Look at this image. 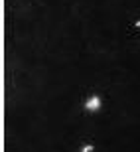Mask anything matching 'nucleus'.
I'll list each match as a JSON object with an SVG mask.
<instances>
[{"label": "nucleus", "mask_w": 140, "mask_h": 152, "mask_svg": "<svg viewBox=\"0 0 140 152\" xmlns=\"http://www.w3.org/2000/svg\"><path fill=\"white\" fill-rule=\"evenodd\" d=\"M101 105H103V101H101V97H99V95H93V97H89V99L85 101V109H87L89 113L99 111V109H101Z\"/></svg>", "instance_id": "1"}, {"label": "nucleus", "mask_w": 140, "mask_h": 152, "mask_svg": "<svg viewBox=\"0 0 140 152\" xmlns=\"http://www.w3.org/2000/svg\"><path fill=\"white\" fill-rule=\"evenodd\" d=\"M95 150V146H93V144H85L83 148H81V152H93Z\"/></svg>", "instance_id": "2"}, {"label": "nucleus", "mask_w": 140, "mask_h": 152, "mask_svg": "<svg viewBox=\"0 0 140 152\" xmlns=\"http://www.w3.org/2000/svg\"><path fill=\"white\" fill-rule=\"evenodd\" d=\"M136 28H140V20H138V22H136Z\"/></svg>", "instance_id": "3"}]
</instances>
